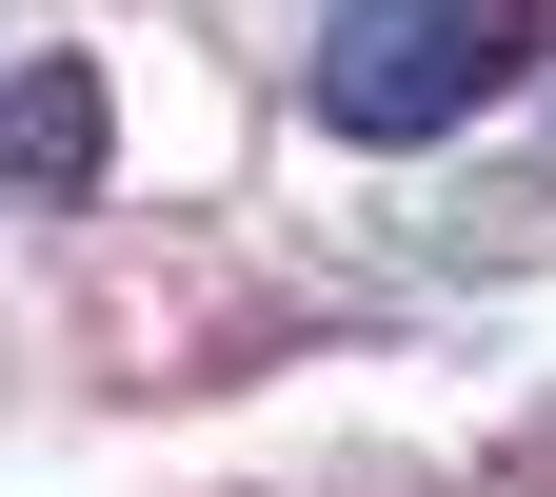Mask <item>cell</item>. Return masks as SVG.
Wrapping results in <instances>:
<instances>
[{
    "label": "cell",
    "instance_id": "1",
    "mask_svg": "<svg viewBox=\"0 0 556 497\" xmlns=\"http://www.w3.org/2000/svg\"><path fill=\"white\" fill-rule=\"evenodd\" d=\"M536 60V0H318V120L338 139H457Z\"/></svg>",
    "mask_w": 556,
    "mask_h": 497
},
{
    "label": "cell",
    "instance_id": "2",
    "mask_svg": "<svg viewBox=\"0 0 556 497\" xmlns=\"http://www.w3.org/2000/svg\"><path fill=\"white\" fill-rule=\"evenodd\" d=\"M100 179V60H21L0 80V199H80Z\"/></svg>",
    "mask_w": 556,
    "mask_h": 497
}]
</instances>
